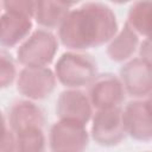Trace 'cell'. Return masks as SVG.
Masks as SVG:
<instances>
[{
	"instance_id": "6da1fadb",
	"label": "cell",
	"mask_w": 152,
	"mask_h": 152,
	"mask_svg": "<svg viewBox=\"0 0 152 152\" xmlns=\"http://www.w3.org/2000/svg\"><path fill=\"white\" fill-rule=\"evenodd\" d=\"M118 32L116 15L102 2L72 7L58 28V40L69 51H84L109 43Z\"/></svg>"
},
{
	"instance_id": "7a4b0ae2",
	"label": "cell",
	"mask_w": 152,
	"mask_h": 152,
	"mask_svg": "<svg viewBox=\"0 0 152 152\" xmlns=\"http://www.w3.org/2000/svg\"><path fill=\"white\" fill-rule=\"evenodd\" d=\"M56 80L68 89H81L89 86L97 74V63L89 53L80 51L64 52L56 62Z\"/></svg>"
},
{
	"instance_id": "3957f363",
	"label": "cell",
	"mask_w": 152,
	"mask_h": 152,
	"mask_svg": "<svg viewBox=\"0 0 152 152\" xmlns=\"http://www.w3.org/2000/svg\"><path fill=\"white\" fill-rule=\"evenodd\" d=\"M58 50V38L48 30L38 28L19 45L17 59L25 68L48 66Z\"/></svg>"
},
{
	"instance_id": "277c9868",
	"label": "cell",
	"mask_w": 152,
	"mask_h": 152,
	"mask_svg": "<svg viewBox=\"0 0 152 152\" xmlns=\"http://www.w3.org/2000/svg\"><path fill=\"white\" fill-rule=\"evenodd\" d=\"M89 135L86 125L66 119H59L50 128L49 145L52 152H84Z\"/></svg>"
},
{
	"instance_id": "5b68a950",
	"label": "cell",
	"mask_w": 152,
	"mask_h": 152,
	"mask_svg": "<svg viewBox=\"0 0 152 152\" xmlns=\"http://www.w3.org/2000/svg\"><path fill=\"white\" fill-rule=\"evenodd\" d=\"M93 109H112L119 108L125 101L126 91L120 78L112 74H100L89 84V93L87 94Z\"/></svg>"
},
{
	"instance_id": "8992f818",
	"label": "cell",
	"mask_w": 152,
	"mask_h": 152,
	"mask_svg": "<svg viewBox=\"0 0 152 152\" xmlns=\"http://www.w3.org/2000/svg\"><path fill=\"white\" fill-rule=\"evenodd\" d=\"M90 120L91 137L101 146L119 145L127 135L122 124L121 107L96 110Z\"/></svg>"
},
{
	"instance_id": "52a82bcc",
	"label": "cell",
	"mask_w": 152,
	"mask_h": 152,
	"mask_svg": "<svg viewBox=\"0 0 152 152\" xmlns=\"http://www.w3.org/2000/svg\"><path fill=\"white\" fill-rule=\"evenodd\" d=\"M56 76L49 66H25L17 75L18 91L30 100H44L56 87Z\"/></svg>"
},
{
	"instance_id": "ba28073f",
	"label": "cell",
	"mask_w": 152,
	"mask_h": 152,
	"mask_svg": "<svg viewBox=\"0 0 152 152\" xmlns=\"http://www.w3.org/2000/svg\"><path fill=\"white\" fill-rule=\"evenodd\" d=\"M126 134L135 140H151V100L150 96L129 101L121 108Z\"/></svg>"
},
{
	"instance_id": "9c48e42d",
	"label": "cell",
	"mask_w": 152,
	"mask_h": 152,
	"mask_svg": "<svg viewBox=\"0 0 152 152\" xmlns=\"http://www.w3.org/2000/svg\"><path fill=\"white\" fill-rule=\"evenodd\" d=\"M120 81L126 94L135 99L150 96L151 93V62L140 57L131 58L120 69Z\"/></svg>"
},
{
	"instance_id": "30bf717a",
	"label": "cell",
	"mask_w": 152,
	"mask_h": 152,
	"mask_svg": "<svg viewBox=\"0 0 152 152\" xmlns=\"http://www.w3.org/2000/svg\"><path fill=\"white\" fill-rule=\"evenodd\" d=\"M56 114L59 119L74 120L87 125L93 116V106L84 91L68 89L61 93L56 102Z\"/></svg>"
},
{
	"instance_id": "8fae6325",
	"label": "cell",
	"mask_w": 152,
	"mask_h": 152,
	"mask_svg": "<svg viewBox=\"0 0 152 152\" xmlns=\"http://www.w3.org/2000/svg\"><path fill=\"white\" fill-rule=\"evenodd\" d=\"M44 110L30 100L15 101L8 112V125L14 134L28 129H44Z\"/></svg>"
},
{
	"instance_id": "7c38bea8",
	"label": "cell",
	"mask_w": 152,
	"mask_h": 152,
	"mask_svg": "<svg viewBox=\"0 0 152 152\" xmlns=\"http://www.w3.org/2000/svg\"><path fill=\"white\" fill-rule=\"evenodd\" d=\"M32 18L25 14L4 11L0 14V46L11 49L20 45L32 32Z\"/></svg>"
},
{
	"instance_id": "4fadbf2b",
	"label": "cell",
	"mask_w": 152,
	"mask_h": 152,
	"mask_svg": "<svg viewBox=\"0 0 152 152\" xmlns=\"http://www.w3.org/2000/svg\"><path fill=\"white\" fill-rule=\"evenodd\" d=\"M76 5L77 2L37 1L33 18L40 25V28L48 31L58 30L69 11Z\"/></svg>"
},
{
	"instance_id": "5bb4252c",
	"label": "cell",
	"mask_w": 152,
	"mask_h": 152,
	"mask_svg": "<svg viewBox=\"0 0 152 152\" xmlns=\"http://www.w3.org/2000/svg\"><path fill=\"white\" fill-rule=\"evenodd\" d=\"M139 36L128 26L124 24L122 28L116 32L107 48L108 57L114 62H127L139 46Z\"/></svg>"
},
{
	"instance_id": "9a60e30c",
	"label": "cell",
	"mask_w": 152,
	"mask_h": 152,
	"mask_svg": "<svg viewBox=\"0 0 152 152\" xmlns=\"http://www.w3.org/2000/svg\"><path fill=\"white\" fill-rule=\"evenodd\" d=\"M150 18H151V2L139 1V2H134L131 6L126 23L138 36H144L145 38H148Z\"/></svg>"
},
{
	"instance_id": "2e32d148",
	"label": "cell",
	"mask_w": 152,
	"mask_h": 152,
	"mask_svg": "<svg viewBox=\"0 0 152 152\" xmlns=\"http://www.w3.org/2000/svg\"><path fill=\"white\" fill-rule=\"evenodd\" d=\"M15 135V152H45L46 137L44 129H28Z\"/></svg>"
},
{
	"instance_id": "e0dca14e",
	"label": "cell",
	"mask_w": 152,
	"mask_h": 152,
	"mask_svg": "<svg viewBox=\"0 0 152 152\" xmlns=\"http://www.w3.org/2000/svg\"><path fill=\"white\" fill-rule=\"evenodd\" d=\"M15 77L17 68L13 57L5 49H0V89L11 86Z\"/></svg>"
},
{
	"instance_id": "ac0fdd59",
	"label": "cell",
	"mask_w": 152,
	"mask_h": 152,
	"mask_svg": "<svg viewBox=\"0 0 152 152\" xmlns=\"http://www.w3.org/2000/svg\"><path fill=\"white\" fill-rule=\"evenodd\" d=\"M4 11H11L33 18L37 1H4L1 2Z\"/></svg>"
},
{
	"instance_id": "d6986e66",
	"label": "cell",
	"mask_w": 152,
	"mask_h": 152,
	"mask_svg": "<svg viewBox=\"0 0 152 152\" xmlns=\"http://www.w3.org/2000/svg\"><path fill=\"white\" fill-rule=\"evenodd\" d=\"M139 50H140V58L151 62V49H150V40L148 38H145L140 44H139Z\"/></svg>"
},
{
	"instance_id": "ffe728a7",
	"label": "cell",
	"mask_w": 152,
	"mask_h": 152,
	"mask_svg": "<svg viewBox=\"0 0 152 152\" xmlns=\"http://www.w3.org/2000/svg\"><path fill=\"white\" fill-rule=\"evenodd\" d=\"M11 131L10 127H7V122H6V119L2 114V112L0 110V141L8 134V132Z\"/></svg>"
},
{
	"instance_id": "44dd1931",
	"label": "cell",
	"mask_w": 152,
	"mask_h": 152,
	"mask_svg": "<svg viewBox=\"0 0 152 152\" xmlns=\"http://www.w3.org/2000/svg\"><path fill=\"white\" fill-rule=\"evenodd\" d=\"M145 152H150V151H145Z\"/></svg>"
},
{
	"instance_id": "7402d4cb",
	"label": "cell",
	"mask_w": 152,
	"mask_h": 152,
	"mask_svg": "<svg viewBox=\"0 0 152 152\" xmlns=\"http://www.w3.org/2000/svg\"><path fill=\"white\" fill-rule=\"evenodd\" d=\"M0 7H1V4H0Z\"/></svg>"
}]
</instances>
